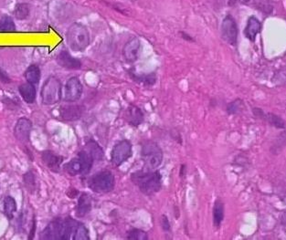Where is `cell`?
<instances>
[{"label": "cell", "mask_w": 286, "mask_h": 240, "mask_svg": "<svg viewBox=\"0 0 286 240\" xmlns=\"http://www.w3.org/2000/svg\"><path fill=\"white\" fill-rule=\"evenodd\" d=\"M30 6L26 3H19L18 4L15 10H14V16L18 20H23L30 16Z\"/></svg>", "instance_id": "cell-27"}, {"label": "cell", "mask_w": 286, "mask_h": 240, "mask_svg": "<svg viewBox=\"0 0 286 240\" xmlns=\"http://www.w3.org/2000/svg\"><path fill=\"white\" fill-rule=\"evenodd\" d=\"M283 223L286 225V212L285 213V215H284V217H283Z\"/></svg>", "instance_id": "cell-38"}, {"label": "cell", "mask_w": 286, "mask_h": 240, "mask_svg": "<svg viewBox=\"0 0 286 240\" xmlns=\"http://www.w3.org/2000/svg\"><path fill=\"white\" fill-rule=\"evenodd\" d=\"M24 182L27 187H30L33 188L35 186V177L32 173H27L24 176Z\"/></svg>", "instance_id": "cell-33"}, {"label": "cell", "mask_w": 286, "mask_h": 240, "mask_svg": "<svg viewBox=\"0 0 286 240\" xmlns=\"http://www.w3.org/2000/svg\"><path fill=\"white\" fill-rule=\"evenodd\" d=\"M115 186V178L109 170L98 172L92 176L88 181L90 189L97 193H110Z\"/></svg>", "instance_id": "cell-6"}, {"label": "cell", "mask_w": 286, "mask_h": 240, "mask_svg": "<svg viewBox=\"0 0 286 240\" xmlns=\"http://www.w3.org/2000/svg\"><path fill=\"white\" fill-rule=\"evenodd\" d=\"M186 170H187L186 164H182L181 167H180V171H179V176H180V177H184V176H185Z\"/></svg>", "instance_id": "cell-37"}, {"label": "cell", "mask_w": 286, "mask_h": 240, "mask_svg": "<svg viewBox=\"0 0 286 240\" xmlns=\"http://www.w3.org/2000/svg\"><path fill=\"white\" fill-rule=\"evenodd\" d=\"M84 111V106L73 105V104L62 106L60 109V117L67 122H74L82 118Z\"/></svg>", "instance_id": "cell-15"}, {"label": "cell", "mask_w": 286, "mask_h": 240, "mask_svg": "<svg viewBox=\"0 0 286 240\" xmlns=\"http://www.w3.org/2000/svg\"><path fill=\"white\" fill-rule=\"evenodd\" d=\"M78 194H79V191L75 188H69L67 191V195L70 198H75V197H77Z\"/></svg>", "instance_id": "cell-35"}, {"label": "cell", "mask_w": 286, "mask_h": 240, "mask_svg": "<svg viewBox=\"0 0 286 240\" xmlns=\"http://www.w3.org/2000/svg\"><path fill=\"white\" fill-rule=\"evenodd\" d=\"M15 31H16V25L11 17L4 16L0 18V32L10 33Z\"/></svg>", "instance_id": "cell-26"}, {"label": "cell", "mask_w": 286, "mask_h": 240, "mask_svg": "<svg viewBox=\"0 0 286 240\" xmlns=\"http://www.w3.org/2000/svg\"><path fill=\"white\" fill-rule=\"evenodd\" d=\"M62 223H63V220L59 218L51 221L46 227V229L43 230L41 239L42 240H61Z\"/></svg>", "instance_id": "cell-13"}, {"label": "cell", "mask_w": 286, "mask_h": 240, "mask_svg": "<svg viewBox=\"0 0 286 240\" xmlns=\"http://www.w3.org/2000/svg\"><path fill=\"white\" fill-rule=\"evenodd\" d=\"M124 118L130 125L137 127L143 123L144 114L138 106L131 104L125 110Z\"/></svg>", "instance_id": "cell-14"}, {"label": "cell", "mask_w": 286, "mask_h": 240, "mask_svg": "<svg viewBox=\"0 0 286 240\" xmlns=\"http://www.w3.org/2000/svg\"><path fill=\"white\" fill-rule=\"evenodd\" d=\"M261 30H262V24L259 21V19L255 17H250L248 19L247 26L245 28V37L250 41H254L256 36L261 32Z\"/></svg>", "instance_id": "cell-18"}, {"label": "cell", "mask_w": 286, "mask_h": 240, "mask_svg": "<svg viewBox=\"0 0 286 240\" xmlns=\"http://www.w3.org/2000/svg\"><path fill=\"white\" fill-rule=\"evenodd\" d=\"M18 92L22 99L27 103H33L36 100L37 91L36 86L31 84L30 82L24 83L18 87Z\"/></svg>", "instance_id": "cell-19"}, {"label": "cell", "mask_w": 286, "mask_h": 240, "mask_svg": "<svg viewBox=\"0 0 286 240\" xmlns=\"http://www.w3.org/2000/svg\"><path fill=\"white\" fill-rule=\"evenodd\" d=\"M126 239L130 240H147L148 235L141 229H133L127 232Z\"/></svg>", "instance_id": "cell-29"}, {"label": "cell", "mask_w": 286, "mask_h": 240, "mask_svg": "<svg viewBox=\"0 0 286 240\" xmlns=\"http://www.w3.org/2000/svg\"><path fill=\"white\" fill-rule=\"evenodd\" d=\"M222 39L232 46L238 42V26L233 16L227 15L221 23Z\"/></svg>", "instance_id": "cell-9"}, {"label": "cell", "mask_w": 286, "mask_h": 240, "mask_svg": "<svg viewBox=\"0 0 286 240\" xmlns=\"http://www.w3.org/2000/svg\"><path fill=\"white\" fill-rule=\"evenodd\" d=\"M43 104L54 105L62 99V85L57 77L50 76L45 81L41 92Z\"/></svg>", "instance_id": "cell-4"}, {"label": "cell", "mask_w": 286, "mask_h": 240, "mask_svg": "<svg viewBox=\"0 0 286 240\" xmlns=\"http://www.w3.org/2000/svg\"><path fill=\"white\" fill-rule=\"evenodd\" d=\"M31 130H32V123L30 120L25 117L20 118L15 125L14 135L19 142L26 144L30 141Z\"/></svg>", "instance_id": "cell-11"}, {"label": "cell", "mask_w": 286, "mask_h": 240, "mask_svg": "<svg viewBox=\"0 0 286 240\" xmlns=\"http://www.w3.org/2000/svg\"><path fill=\"white\" fill-rule=\"evenodd\" d=\"M180 37L183 39V40H185L186 41H188V42H194L195 40L193 39V37H191L190 34H188L187 32H184V31H181L180 33Z\"/></svg>", "instance_id": "cell-36"}, {"label": "cell", "mask_w": 286, "mask_h": 240, "mask_svg": "<svg viewBox=\"0 0 286 240\" xmlns=\"http://www.w3.org/2000/svg\"><path fill=\"white\" fill-rule=\"evenodd\" d=\"M84 92V87L77 77L70 78L65 83L62 92V98L68 102H74L80 100Z\"/></svg>", "instance_id": "cell-8"}, {"label": "cell", "mask_w": 286, "mask_h": 240, "mask_svg": "<svg viewBox=\"0 0 286 240\" xmlns=\"http://www.w3.org/2000/svg\"><path fill=\"white\" fill-rule=\"evenodd\" d=\"M25 78L27 82L33 85H38L41 81V70L37 65H30L25 71Z\"/></svg>", "instance_id": "cell-24"}, {"label": "cell", "mask_w": 286, "mask_h": 240, "mask_svg": "<svg viewBox=\"0 0 286 240\" xmlns=\"http://www.w3.org/2000/svg\"><path fill=\"white\" fill-rule=\"evenodd\" d=\"M89 231L84 224L79 223L75 234L73 236V240H89Z\"/></svg>", "instance_id": "cell-30"}, {"label": "cell", "mask_w": 286, "mask_h": 240, "mask_svg": "<svg viewBox=\"0 0 286 240\" xmlns=\"http://www.w3.org/2000/svg\"><path fill=\"white\" fill-rule=\"evenodd\" d=\"M160 224H161V228L165 232H170L171 231V225L169 222V219L166 215H163L161 217V220H160Z\"/></svg>", "instance_id": "cell-32"}, {"label": "cell", "mask_w": 286, "mask_h": 240, "mask_svg": "<svg viewBox=\"0 0 286 240\" xmlns=\"http://www.w3.org/2000/svg\"><path fill=\"white\" fill-rule=\"evenodd\" d=\"M0 82L3 83H10L11 80L9 76L6 74V71L0 68Z\"/></svg>", "instance_id": "cell-34"}, {"label": "cell", "mask_w": 286, "mask_h": 240, "mask_svg": "<svg viewBox=\"0 0 286 240\" xmlns=\"http://www.w3.org/2000/svg\"><path fill=\"white\" fill-rule=\"evenodd\" d=\"M79 222L72 219V217H67L66 219H63L61 240H73V236L75 234Z\"/></svg>", "instance_id": "cell-20"}, {"label": "cell", "mask_w": 286, "mask_h": 240, "mask_svg": "<svg viewBox=\"0 0 286 240\" xmlns=\"http://www.w3.org/2000/svg\"><path fill=\"white\" fill-rule=\"evenodd\" d=\"M133 155V145L129 140L120 141L114 144L112 153H111V161L114 166H120L130 159Z\"/></svg>", "instance_id": "cell-7"}, {"label": "cell", "mask_w": 286, "mask_h": 240, "mask_svg": "<svg viewBox=\"0 0 286 240\" xmlns=\"http://www.w3.org/2000/svg\"><path fill=\"white\" fill-rule=\"evenodd\" d=\"M132 79L136 82H138L144 86H153L156 82V75L155 73H149V74H132Z\"/></svg>", "instance_id": "cell-25"}, {"label": "cell", "mask_w": 286, "mask_h": 240, "mask_svg": "<svg viewBox=\"0 0 286 240\" xmlns=\"http://www.w3.org/2000/svg\"><path fill=\"white\" fill-rule=\"evenodd\" d=\"M4 210L6 213V217L11 219L14 213L17 211V203L12 196H6L4 200Z\"/></svg>", "instance_id": "cell-28"}, {"label": "cell", "mask_w": 286, "mask_h": 240, "mask_svg": "<svg viewBox=\"0 0 286 240\" xmlns=\"http://www.w3.org/2000/svg\"><path fill=\"white\" fill-rule=\"evenodd\" d=\"M254 114L256 115L257 117L262 118L263 120H265L271 125H273L276 128H280V129L286 128V123L279 116H277L275 114L264 113L261 109H254Z\"/></svg>", "instance_id": "cell-21"}, {"label": "cell", "mask_w": 286, "mask_h": 240, "mask_svg": "<svg viewBox=\"0 0 286 240\" xmlns=\"http://www.w3.org/2000/svg\"><path fill=\"white\" fill-rule=\"evenodd\" d=\"M95 160L85 150L78 153L77 157L72 159L64 165V170L71 176H86L88 175L94 165Z\"/></svg>", "instance_id": "cell-5"}, {"label": "cell", "mask_w": 286, "mask_h": 240, "mask_svg": "<svg viewBox=\"0 0 286 240\" xmlns=\"http://www.w3.org/2000/svg\"><path fill=\"white\" fill-rule=\"evenodd\" d=\"M85 151L89 152L90 155L95 161H101L104 157V152L98 143L95 141L89 140L85 144Z\"/></svg>", "instance_id": "cell-23"}, {"label": "cell", "mask_w": 286, "mask_h": 240, "mask_svg": "<svg viewBox=\"0 0 286 240\" xmlns=\"http://www.w3.org/2000/svg\"><path fill=\"white\" fill-rule=\"evenodd\" d=\"M93 208L92 198L88 193H82L78 199L77 205L75 208L76 217H84L89 214Z\"/></svg>", "instance_id": "cell-17"}, {"label": "cell", "mask_w": 286, "mask_h": 240, "mask_svg": "<svg viewBox=\"0 0 286 240\" xmlns=\"http://www.w3.org/2000/svg\"><path fill=\"white\" fill-rule=\"evenodd\" d=\"M42 159L43 163L49 170L52 171L54 173L60 172L63 158L59 154L55 153L52 151H45L42 152Z\"/></svg>", "instance_id": "cell-16"}, {"label": "cell", "mask_w": 286, "mask_h": 240, "mask_svg": "<svg viewBox=\"0 0 286 240\" xmlns=\"http://www.w3.org/2000/svg\"><path fill=\"white\" fill-rule=\"evenodd\" d=\"M212 216H213V225H214L215 229H220L221 224L224 220V203L222 202L221 198H217L215 200Z\"/></svg>", "instance_id": "cell-22"}, {"label": "cell", "mask_w": 286, "mask_h": 240, "mask_svg": "<svg viewBox=\"0 0 286 240\" xmlns=\"http://www.w3.org/2000/svg\"><path fill=\"white\" fill-rule=\"evenodd\" d=\"M123 57L126 62H136L141 53V41L137 37H132L123 48Z\"/></svg>", "instance_id": "cell-10"}, {"label": "cell", "mask_w": 286, "mask_h": 240, "mask_svg": "<svg viewBox=\"0 0 286 240\" xmlns=\"http://www.w3.org/2000/svg\"><path fill=\"white\" fill-rule=\"evenodd\" d=\"M242 107V101L240 100H236L229 103L228 106H227V112L230 114V115H233V114H236L238 113V111H240Z\"/></svg>", "instance_id": "cell-31"}, {"label": "cell", "mask_w": 286, "mask_h": 240, "mask_svg": "<svg viewBox=\"0 0 286 240\" xmlns=\"http://www.w3.org/2000/svg\"><path fill=\"white\" fill-rule=\"evenodd\" d=\"M57 63L60 65L61 68L66 70H77L82 68V61L80 59L72 57V55L67 50H61L57 58Z\"/></svg>", "instance_id": "cell-12"}, {"label": "cell", "mask_w": 286, "mask_h": 240, "mask_svg": "<svg viewBox=\"0 0 286 240\" xmlns=\"http://www.w3.org/2000/svg\"><path fill=\"white\" fill-rule=\"evenodd\" d=\"M239 2H242V3H247V2H249V0H238Z\"/></svg>", "instance_id": "cell-39"}, {"label": "cell", "mask_w": 286, "mask_h": 240, "mask_svg": "<svg viewBox=\"0 0 286 240\" xmlns=\"http://www.w3.org/2000/svg\"><path fill=\"white\" fill-rule=\"evenodd\" d=\"M141 157L145 169L156 170L163 162V151L153 141H145L141 145Z\"/></svg>", "instance_id": "cell-3"}, {"label": "cell", "mask_w": 286, "mask_h": 240, "mask_svg": "<svg viewBox=\"0 0 286 240\" xmlns=\"http://www.w3.org/2000/svg\"><path fill=\"white\" fill-rule=\"evenodd\" d=\"M131 181L145 195H153L160 191L162 176L157 170L137 171L131 174Z\"/></svg>", "instance_id": "cell-1"}, {"label": "cell", "mask_w": 286, "mask_h": 240, "mask_svg": "<svg viewBox=\"0 0 286 240\" xmlns=\"http://www.w3.org/2000/svg\"><path fill=\"white\" fill-rule=\"evenodd\" d=\"M66 41L72 51L83 52L89 47V30L82 23L72 24L66 32Z\"/></svg>", "instance_id": "cell-2"}]
</instances>
